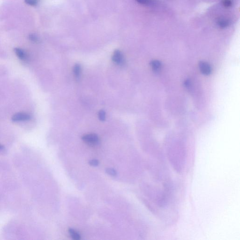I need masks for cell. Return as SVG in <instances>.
Wrapping results in <instances>:
<instances>
[{
    "label": "cell",
    "mask_w": 240,
    "mask_h": 240,
    "mask_svg": "<svg viewBox=\"0 0 240 240\" xmlns=\"http://www.w3.org/2000/svg\"><path fill=\"white\" fill-rule=\"evenodd\" d=\"M106 173L110 176H117V172L114 169L111 168H108L106 170Z\"/></svg>",
    "instance_id": "10"
},
{
    "label": "cell",
    "mask_w": 240,
    "mask_h": 240,
    "mask_svg": "<svg viewBox=\"0 0 240 240\" xmlns=\"http://www.w3.org/2000/svg\"><path fill=\"white\" fill-rule=\"evenodd\" d=\"M200 70L202 73L205 75H208L210 74L211 72V68L209 64L204 62H201L199 64Z\"/></svg>",
    "instance_id": "4"
},
{
    "label": "cell",
    "mask_w": 240,
    "mask_h": 240,
    "mask_svg": "<svg viewBox=\"0 0 240 240\" xmlns=\"http://www.w3.org/2000/svg\"><path fill=\"white\" fill-rule=\"evenodd\" d=\"M29 39L32 41L33 42L37 43L39 41V38L37 37V35H35V34H31V35H30Z\"/></svg>",
    "instance_id": "12"
},
{
    "label": "cell",
    "mask_w": 240,
    "mask_h": 240,
    "mask_svg": "<svg viewBox=\"0 0 240 240\" xmlns=\"http://www.w3.org/2000/svg\"><path fill=\"white\" fill-rule=\"evenodd\" d=\"M73 72L76 78H79L81 73V67L79 64H76L74 67Z\"/></svg>",
    "instance_id": "8"
},
{
    "label": "cell",
    "mask_w": 240,
    "mask_h": 240,
    "mask_svg": "<svg viewBox=\"0 0 240 240\" xmlns=\"http://www.w3.org/2000/svg\"><path fill=\"white\" fill-rule=\"evenodd\" d=\"M2 148H3L2 146L1 145H0V150H2Z\"/></svg>",
    "instance_id": "14"
},
{
    "label": "cell",
    "mask_w": 240,
    "mask_h": 240,
    "mask_svg": "<svg viewBox=\"0 0 240 240\" xmlns=\"http://www.w3.org/2000/svg\"><path fill=\"white\" fill-rule=\"evenodd\" d=\"M112 60L114 62L118 65H122L124 63L123 55L122 52L118 50L114 51L113 55Z\"/></svg>",
    "instance_id": "3"
},
{
    "label": "cell",
    "mask_w": 240,
    "mask_h": 240,
    "mask_svg": "<svg viewBox=\"0 0 240 240\" xmlns=\"http://www.w3.org/2000/svg\"><path fill=\"white\" fill-rule=\"evenodd\" d=\"M31 116L29 114L25 113H18L12 116L11 119L13 122L26 121L31 119Z\"/></svg>",
    "instance_id": "2"
},
{
    "label": "cell",
    "mask_w": 240,
    "mask_h": 240,
    "mask_svg": "<svg viewBox=\"0 0 240 240\" xmlns=\"http://www.w3.org/2000/svg\"><path fill=\"white\" fill-rule=\"evenodd\" d=\"M14 51L16 55L22 61H26L28 59V56L26 52L24 50L20 48H15Z\"/></svg>",
    "instance_id": "5"
},
{
    "label": "cell",
    "mask_w": 240,
    "mask_h": 240,
    "mask_svg": "<svg viewBox=\"0 0 240 240\" xmlns=\"http://www.w3.org/2000/svg\"><path fill=\"white\" fill-rule=\"evenodd\" d=\"M99 118L101 121H104L106 119V113L103 110H100L99 113Z\"/></svg>",
    "instance_id": "11"
},
{
    "label": "cell",
    "mask_w": 240,
    "mask_h": 240,
    "mask_svg": "<svg viewBox=\"0 0 240 240\" xmlns=\"http://www.w3.org/2000/svg\"><path fill=\"white\" fill-rule=\"evenodd\" d=\"M68 232L70 233L71 237H72L74 240H78L80 239L81 236L79 233L77 232L74 229L70 228L68 230Z\"/></svg>",
    "instance_id": "7"
},
{
    "label": "cell",
    "mask_w": 240,
    "mask_h": 240,
    "mask_svg": "<svg viewBox=\"0 0 240 240\" xmlns=\"http://www.w3.org/2000/svg\"><path fill=\"white\" fill-rule=\"evenodd\" d=\"M39 0H25V2L31 6H35L38 5Z\"/></svg>",
    "instance_id": "9"
},
{
    "label": "cell",
    "mask_w": 240,
    "mask_h": 240,
    "mask_svg": "<svg viewBox=\"0 0 240 240\" xmlns=\"http://www.w3.org/2000/svg\"><path fill=\"white\" fill-rule=\"evenodd\" d=\"M151 66L154 72H158L161 68V64L159 61L154 60L151 62Z\"/></svg>",
    "instance_id": "6"
},
{
    "label": "cell",
    "mask_w": 240,
    "mask_h": 240,
    "mask_svg": "<svg viewBox=\"0 0 240 240\" xmlns=\"http://www.w3.org/2000/svg\"><path fill=\"white\" fill-rule=\"evenodd\" d=\"M82 140L90 145H95L99 142V137L96 134H90L82 137Z\"/></svg>",
    "instance_id": "1"
},
{
    "label": "cell",
    "mask_w": 240,
    "mask_h": 240,
    "mask_svg": "<svg viewBox=\"0 0 240 240\" xmlns=\"http://www.w3.org/2000/svg\"><path fill=\"white\" fill-rule=\"evenodd\" d=\"M89 164L91 166H93V167H97L99 164V161L97 160H91V161H89Z\"/></svg>",
    "instance_id": "13"
}]
</instances>
